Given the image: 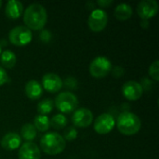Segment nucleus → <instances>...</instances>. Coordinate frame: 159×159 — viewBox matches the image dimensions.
Listing matches in <instances>:
<instances>
[{
	"label": "nucleus",
	"mask_w": 159,
	"mask_h": 159,
	"mask_svg": "<svg viewBox=\"0 0 159 159\" xmlns=\"http://www.w3.org/2000/svg\"><path fill=\"white\" fill-rule=\"evenodd\" d=\"M112 70L111 61L103 56L95 58L89 65V73L93 77L102 78L105 77Z\"/></svg>",
	"instance_id": "nucleus-6"
},
{
	"label": "nucleus",
	"mask_w": 159,
	"mask_h": 159,
	"mask_svg": "<svg viewBox=\"0 0 159 159\" xmlns=\"http://www.w3.org/2000/svg\"><path fill=\"white\" fill-rule=\"evenodd\" d=\"M8 38L11 44L18 47L26 46L32 41L33 34L32 31L26 26H16L10 30L8 34Z\"/></svg>",
	"instance_id": "nucleus-5"
},
{
	"label": "nucleus",
	"mask_w": 159,
	"mask_h": 159,
	"mask_svg": "<svg viewBox=\"0 0 159 159\" xmlns=\"http://www.w3.org/2000/svg\"><path fill=\"white\" fill-rule=\"evenodd\" d=\"M39 147L33 142L24 143L19 150V159H40Z\"/></svg>",
	"instance_id": "nucleus-13"
},
{
	"label": "nucleus",
	"mask_w": 159,
	"mask_h": 159,
	"mask_svg": "<svg viewBox=\"0 0 159 159\" xmlns=\"http://www.w3.org/2000/svg\"><path fill=\"white\" fill-rule=\"evenodd\" d=\"M42 85L47 91L55 93L61 90L63 82L58 75L54 73H48L42 78Z\"/></svg>",
	"instance_id": "nucleus-12"
},
{
	"label": "nucleus",
	"mask_w": 159,
	"mask_h": 159,
	"mask_svg": "<svg viewBox=\"0 0 159 159\" xmlns=\"http://www.w3.org/2000/svg\"><path fill=\"white\" fill-rule=\"evenodd\" d=\"M43 93L40 83L36 80H30L25 85V94L30 100H38Z\"/></svg>",
	"instance_id": "nucleus-16"
},
{
	"label": "nucleus",
	"mask_w": 159,
	"mask_h": 159,
	"mask_svg": "<svg viewBox=\"0 0 159 159\" xmlns=\"http://www.w3.org/2000/svg\"><path fill=\"white\" fill-rule=\"evenodd\" d=\"M0 61L3 67L7 69H11L15 66L17 58H16V55L11 50H5L1 53Z\"/></svg>",
	"instance_id": "nucleus-18"
},
{
	"label": "nucleus",
	"mask_w": 159,
	"mask_h": 159,
	"mask_svg": "<svg viewBox=\"0 0 159 159\" xmlns=\"http://www.w3.org/2000/svg\"><path fill=\"white\" fill-rule=\"evenodd\" d=\"M5 12L7 18L12 20L18 19L23 12V6L18 0H9L6 5Z\"/></svg>",
	"instance_id": "nucleus-15"
},
{
	"label": "nucleus",
	"mask_w": 159,
	"mask_h": 159,
	"mask_svg": "<svg viewBox=\"0 0 159 159\" xmlns=\"http://www.w3.org/2000/svg\"><path fill=\"white\" fill-rule=\"evenodd\" d=\"M141 25H142V27L143 28H147L148 26H149V21L148 20H143L142 21H141Z\"/></svg>",
	"instance_id": "nucleus-29"
},
{
	"label": "nucleus",
	"mask_w": 159,
	"mask_h": 159,
	"mask_svg": "<svg viewBox=\"0 0 159 159\" xmlns=\"http://www.w3.org/2000/svg\"><path fill=\"white\" fill-rule=\"evenodd\" d=\"M40 146L44 153L49 156H56L63 152L66 146V142L59 133L48 132L42 136Z\"/></svg>",
	"instance_id": "nucleus-2"
},
{
	"label": "nucleus",
	"mask_w": 159,
	"mask_h": 159,
	"mask_svg": "<svg viewBox=\"0 0 159 159\" xmlns=\"http://www.w3.org/2000/svg\"><path fill=\"white\" fill-rule=\"evenodd\" d=\"M20 134H21V137L28 141V142H31L33 141L35 137H36V134H37V131L34 128V126L33 124H30V123H27V124H24L20 129Z\"/></svg>",
	"instance_id": "nucleus-20"
},
{
	"label": "nucleus",
	"mask_w": 159,
	"mask_h": 159,
	"mask_svg": "<svg viewBox=\"0 0 159 159\" xmlns=\"http://www.w3.org/2000/svg\"><path fill=\"white\" fill-rule=\"evenodd\" d=\"M65 84L67 86V88H70V89H75L76 87V81L74 79V78H67L65 80Z\"/></svg>",
	"instance_id": "nucleus-27"
},
{
	"label": "nucleus",
	"mask_w": 159,
	"mask_h": 159,
	"mask_svg": "<svg viewBox=\"0 0 159 159\" xmlns=\"http://www.w3.org/2000/svg\"><path fill=\"white\" fill-rule=\"evenodd\" d=\"M115 16L119 20H127L132 16V7L128 4H119L115 9Z\"/></svg>",
	"instance_id": "nucleus-17"
},
{
	"label": "nucleus",
	"mask_w": 159,
	"mask_h": 159,
	"mask_svg": "<svg viewBox=\"0 0 159 159\" xmlns=\"http://www.w3.org/2000/svg\"><path fill=\"white\" fill-rule=\"evenodd\" d=\"M108 15L103 9H94L88 20V24L92 32H102L107 25Z\"/></svg>",
	"instance_id": "nucleus-7"
},
{
	"label": "nucleus",
	"mask_w": 159,
	"mask_h": 159,
	"mask_svg": "<svg viewBox=\"0 0 159 159\" xmlns=\"http://www.w3.org/2000/svg\"><path fill=\"white\" fill-rule=\"evenodd\" d=\"M116 121L112 115L104 113L99 116L94 122V129L97 133L104 135L111 132L115 127Z\"/></svg>",
	"instance_id": "nucleus-8"
},
{
	"label": "nucleus",
	"mask_w": 159,
	"mask_h": 159,
	"mask_svg": "<svg viewBox=\"0 0 159 159\" xmlns=\"http://www.w3.org/2000/svg\"><path fill=\"white\" fill-rule=\"evenodd\" d=\"M78 104V100L75 94L69 91L60 93L55 99L56 108L62 114H69L75 110Z\"/></svg>",
	"instance_id": "nucleus-4"
},
{
	"label": "nucleus",
	"mask_w": 159,
	"mask_h": 159,
	"mask_svg": "<svg viewBox=\"0 0 159 159\" xmlns=\"http://www.w3.org/2000/svg\"><path fill=\"white\" fill-rule=\"evenodd\" d=\"M122 93L124 97L129 101H137L139 100L143 93V89L142 84L137 81H128L122 87Z\"/></svg>",
	"instance_id": "nucleus-11"
},
{
	"label": "nucleus",
	"mask_w": 159,
	"mask_h": 159,
	"mask_svg": "<svg viewBox=\"0 0 159 159\" xmlns=\"http://www.w3.org/2000/svg\"><path fill=\"white\" fill-rule=\"evenodd\" d=\"M21 143V138L19 134L15 132H9L7 133L0 142L1 146L7 151H13L15 149H18Z\"/></svg>",
	"instance_id": "nucleus-14"
},
{
	"label": "nucleus",
	"mask_w": 159,
	"mask_h": 159,
	"mask_svg": "<svg viewBox=\"0 0 159 159\" xmlns=\"http://www.w3.org/2000/svg\"><path fill=\"white\" fill-rule=\"evenodd\" d=\"M54 108V102L50 99H45L41 101L37 105V112L39 115L46 116L49 114Z\"/></svg>",
	"instance_id": "nucleus-21"
},
{
	"label": "nucleus",
	"mask_w": 159,
	"mask_h": 159,
	"mask_svg": "<svg viewBox=\"0 0 159 159\" xmlns=\"http://www.w3.org/2000/svg\"><path fill=\"white\" fill-rule=\"evenodd\" d=\"M1 52H2V45L0 44V54H1Z\"/></svg>",
	"instance_id": "nucleus-30"
},
{
	"label": "nucleus",
	"mask_w": 159,
	"mask_h": 159,
	"mask_svg": "<svg viewBox=\"0 0 159 159\" xmlns=\"http://www.w3.org/2000/svg\"><path fill=\"white\" fill-rule=\"evenodd\" d=\"M50 125L55 129H62L67 125V118L62 114H57L51 118Z\"/></svg>",
	"instance_id": "nucleus-22"
},
{
	"label": "nucleus",
	"mask_w": 159,
	"mask_h": 159,
	"mask_svg": "<svg viewBox=\"0 0 159 159\" xmlns=\"http://www.w3.org/2000/svg\"><path fill=\"white\" fill-rule=\"evenodd\" d=\"M116 126L122 134L132 136L139 132L142 127V122L139 116L131 112H123L117 117Z\"/></svg>",
	"instance_id": "nucleus-3"
},
{
	"label": "nucleus",
	"mask_w": 159,
	"mask_h": 159,
	"mask_svg": "<svg viewBox=\"0 0 159 159\" xmlns=\"http://www.w3.org/2000/svg\"><path fill=\"white\" fill-rule=\"evenodd\" d=\"M92 121L93 114L87 108L77 109L72 116V122L77 128H88L91 125Z\"/></svg>",
	"instance_id": "nucleus-10"
},
{
	"label": "nucleus",
	"mask_w": 159,
	"mask_h": 159,
	"mask_svg": "<svg viewBox=\"0 0 159 159\" xmlns=\"http://www.w3.org/2000/svg\"><path fill=\"white\" fill-rule=\"evenodd\" d=\"M48 14L46 8L40 4L28 6L23 14V21L29 30H41L46 25Z\"/></svg>",
	"instance_id": "nucleus-1"
},
{
	"label": "nucleus",
	"mask_w": 159,
	"mask_h": 159,
	"mask_svg": "<svg viewBox=\"0 0 159 159\" xmlns=\"http://www.w3.org/2000/svg\"><path fill=\"white\" fill-rule=\"evenodd\" d=\"M8 77H7V74L6 72V70L0 66V86H3L4 84L7 83Z\"/></svg>",
	"instance_id": "nucleus-25"
},
{
	"label": "nucleus",
	"mask_w": 159,
	"mask_h": 159,
	"mask_svg": "<svg viewBox=\"0 0 159 159\" xmlns=\"http://www.w3.org/2000/svg\"><path fill=\"white\" fill-rule=\"evenodd\" d=\"M112 3H113L112 0H99V1H97V4L102 7H106L110 6Z\"/></svg>",
	"instance_id": "nucleus-28"
},
{
	"label": "nucleus",
	"mask_w": 159,
	"mask_h": 159,
	"mask_svg": "<svg viewBox=\"0 0 159 159\" xmlns=\"http://www.w3.org/2000/svg\"><path fill=\"white\" fill-rule=\"evenodd\" d=\"M149 75L157 82L159 80V61L157 60L155 61L150 65V67H149Z\"/></svg>",
	"instance_id": "nucleus-23"
},
{
	"label": "nucleus",
	"mask_w": 159,
	"mask_h": 159,
	"mask_svg": "<svg viewBox=\"0 0 159 159\" xmlns=\"http://www.w3.org/2000/svg\"><path fill=\"white\" fill-rule=\"evenodd\" d=\"M76 137H77V130L75 129V127H69V128H67L65 129V131H64V137H63L64 140L71 142V141L75 140Z\"/></svg>",
	"instance_id": "nucleus-24"
},
{
	"label": "nucleus",
	"mask_w": 159,
	"mask_h": 159,
	"mask_svg": "<svg viewBox=\"0 0 159 159\" xmlns=\"http://www.w3.org/2000/svg\"><path fill=\"white\" fill-rule=\"evenodd\" d=\"M158 4L156 0H143L137 7V13L142 20H148L155 17L158 12Z\"/></svg>",
	"instance_id": "nucleus-9"
},
{
	"label": "nucleus",
	"mask_w": 159,
	"mask_h": 159,
	"mask_svg": "<svg viewBox=\"0 0 159 159\" xmlns=\"http://www.w3.org/2000/svg\"><path fill=\"white\" fill-rule=\"evenodd\" d=\"M123 74H124V69L120 66H116L113 69V75L115 77H120L123 75Z\"/></svg>",
	"instance_id": "nucleus-26"
},
{
	"label": "nucleus",
	"mask_w": 159,
	"mask_h": 159,
	"mask_svg": "<svg viewBox=\"0 0 159 159\" xmlns=\"http://www.w3.org/2000/svg\"><path fill=\"white\" fill-rule=\"evenodd\" d=\"M34 126L36 130L40 132H46L50 126V120L47 116H42L38 115L35 116L34 121Z\"/></svg>",
	"instance_id": "nucleus-19"
},
{
	"label": "nucleus",
	"mask_w": 159,
	"mask_h": 159,
	"mask_svg": "<svg viewBox=\"0 0 159 159\" xmlns=\"http://www.w3.org/2000/svg\"><path fill=\"white\" fill-rule=\"evenodd\" d=\"M1 7H2V1H0V8H1Z\"/></svg>",
	"instance_id": "nucleus-31"
}]
</instances>
